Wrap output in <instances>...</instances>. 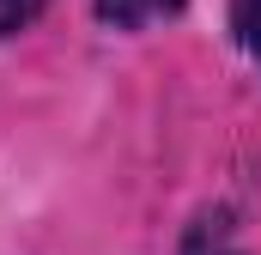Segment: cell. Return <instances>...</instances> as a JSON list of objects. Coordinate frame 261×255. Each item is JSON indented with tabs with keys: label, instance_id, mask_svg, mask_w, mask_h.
<instances>
[{
	"label": "cell",
	"instance_id": "6da1fadb",
	"mask_svg": "<svg viewBox=\"0 0 261 255\" xmlns=\"http://www.w3.org/2000/svg\"><path fill=\"white\" fill-rule=\"evenodd\" d=\"M176 255H243L237 243V213L231 207H200L182 231V249Z\"/></svg>",
	"mask_w": 261,
	"mask_h": 255
},
{
	"label": "cell",
	"instance_id": "277c9868",
	"mask_svg": "<svg viewBox=\"0 0 261 255\" xmlns=\"http://www.w3.org/2000/svg\"><path fill=\"white\" fill-rule=\"evenodd\" d=\"M43 12H49V0H0V37H24Z\"/></svg>",
	"mask_w": 261,
	"mask_h": 255
},
{
	"label": "cell",
	"instance_id": "7a4b0ae2",
	"mask_svg": "<svg viewBox=\"0 0 261 255\" xmlns=\"http://www.w3.org/2000/svg\"><path fill=\"white\" fill-rule=\"evenodd\" d=\"M182 6L189 0H91V12H97L103 31H146L158 18H176Z\"/></svg>",
	"mask_w": 261,
	"mask_h": 255
},
{
	"label": "cell",
	"instance_id": "3957f363",
	"mask_svg": "<svg viewBox=\"0 0 261 255\" xmlns=\"http://www.w3.org/2000/svg\"><path fill=\"white\" fill-rule=\"evenodd\" d=\"M231 31H237L243 55L261 67V0H231Z\"/></svg>",
	"mask_w": 261,
	"mask_h": 255
}]
</instances>
